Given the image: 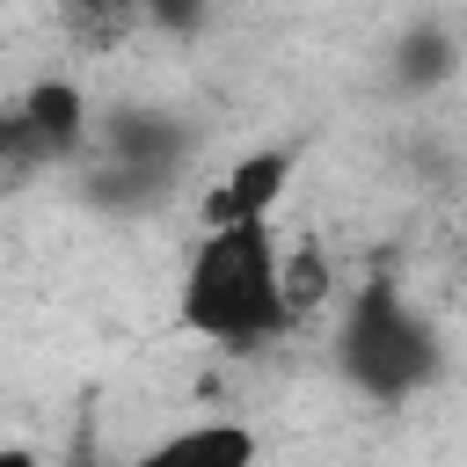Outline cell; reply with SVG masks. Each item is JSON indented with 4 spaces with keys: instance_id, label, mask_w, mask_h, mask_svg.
Returning a JSON list of instances; mask_svg holds the SVG:
<instances>
[{
    "instance_id": "5",
    "label": "cell",
    "mask_w": 467,
    "mask_h": 467,
    "mask_svg": "<svg viewBox=\"0 0 467 467\" xmlns=\"http://www.w3.org/2000/svg\"><path fill=\"white\" fill-rule=\"evenodd\" d=\"M139 467H255V431L234 423V416H204V423L153 438L139 452Z\"/></svg>"
},
{
    "instance_id": "3",
    "label": "cell",
    "mask_w": 467,
    "mask_h": 467,
    "mask_svg": "<svg viewBox=\"0 0 467 467\" xmlns=\"http://www.w3.org/2000/svg\"><path fill=\"white\" fill-rule=\"evenodd\" d=\"M80 139H88V95L73 80H29L0 109V153H7V175L15 182H29L36 168L73 161Z\"/></svg>"
},
{
    "instance_id": "4",
    "label": "cell",
    "mask_w": 467,
    "mask_h": 467,
    "mask_svg": "<svg viewBox=\"0 0 467 467\" xmlns=\"http://www.w3.org/2000/svg\"><path fill=\"white\" fill-rule=\"evenodd\" d=\"M292 190V153H248L204 190V234L219 226H277V204Z\"/></svg>"
},
{
    "instance_id": "1",
    "label": "cell",
    "mask_w": 467,
    "mask_h": 467,
    "mask_svg": "<svg viewBox=\"0 0 467 467\" xmlns=\"http://www.w3.org/2000/svg\"><path fill=\"white\" fill-rule=\"evenodd\" d=\"M175 321L219 350H263L292 328L285 306V241L277 226H219L197 234L175 277Z\"/></svg>"
},
{
    "instance_id": "2",
    "label": "cell",
    "mask_w": 467,
    "mask_h": 467,
    "mask_svg": "<svg viewBox=\"0 0 467 467\" xmlns=\"http://www.w3.org/2000/svg\"><path fill=\"white\" fill-rule=\"evenodd\" d=\"M336 365L365 401H409L438 379L445 343L401 285H358L336 321Z\"/></svg>"
},
{
    "instance_id": "6",
    "label": "cell",
    "mask_w": 467,
    "mask_h": 467,
    "mask_svg": "<svg viewBox=\"0 0 467 467\" xmlns=\"http://www.w3.org/2000/svg\"><path fill=\"white\" fill-rule=\"evenodd\" d=\"M328 292H336L328 248L321 241H285V306H292V321H306L314 306H328Z\"/></svg>"
}]
</instances>
